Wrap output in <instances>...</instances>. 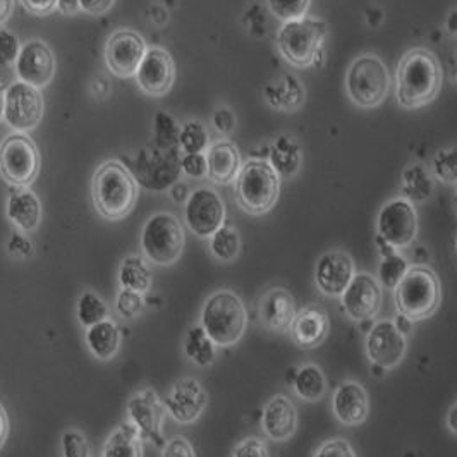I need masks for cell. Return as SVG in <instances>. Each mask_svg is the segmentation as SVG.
Returning <instances> with one entry per match:
<instances>
[{"label":"cell","mask_w":457,"mask_h":457,"mask_svg":"<svg viewBox=\"0 0 457 457\" xmlns=\"http://www.w3.org/2000/svg\"><path fill=\"white\" fill-rule=\"evenodd\" d=\"M442 68L427 48H412L403 55L395 72V96L404 109H421L434 102L442 88Z\"/></svg>","instance_id":"cell-1"},{"label":"cell","mask_w":457,"mask_h":457,"mask_svg":"<svg viewBox=\"0 0 457 457\" xmlns=\"http://www.w3.org/2000/svg\"><path fill=\"white\" fill-rule=\"evenodd\" d=\"M92 200L100 217L122 220L137 206V178L119 161L102 162L93 174Z\"/></svg>","instance_id":"cell-2"},{"label":"cell","mask_w":457,"mask_h":457,"mask_svg":"<svg viewBox=\"0 0 457 457\" xmlns=\"http://www.w3.org/2000/svg\"><path fill=\"white\" fill-rule=\"evenodd\" d=\"M200 325L217 347L239 343L248 328V312L243 299L230 289H220L206 297Z\"/></svg>","instance_id":"cell-3"},{"label":"cell","mask_w":457,"mask_h":457,"mask_svg":"<svg viewBox=\"0 0 457 457\" xmlns=\"http://www.w3.org/2000/svg\"><path fill=\"white\" fill-rule=\"evenodd\" d=\"M397 313L411 321L430 319L442 303V284L434 269L412 265L394 289Z\"/></svg>","instance_id":"cell-4"},{"label":"cell","mask_w":457,"mask_h":457,"mask_svg":"<svg viewBox=\"0 0 457 457\" xmlns=\"http://www.w3.org/2000/svg\"><path fill=\"white\" fill-rule=\"evenodd\" d=\"M236 202L246 213L260 217L274 208L280 195V176L267 161L243 163L234 181Z\"/></svg>","instance_id":"cell-5"},{"label":"cell","mask_w":457,"mask_h":457,"mask_svg":"<svg viewBox=\"0 0 457 457\" xmlns=\"http://www.w3.org/2000/svg\"><path fill=\"white\" fill-rule=\"evenodd\" d=\"M327 24L317 18H299L284 23L277 35L282 57L295 68H310L320 55Z\"/></svg>","instance_id":"cell-6"},{"label":"cell","mask_w":457,"mask_h":457,"mask_svg":"<svg viewBox=\"0 0 457 457\" xmlns=\"http://www.w3.org/2000/svg\"><path fill=\"white\" fill-rule=\"evenodd\" d=\"M186 232L179 219L161 212L152 215L141 230V250L145 258L159 267L174 265L184 252Z\"/></svg>","instance_id":"cell-7"},{"label":"cell","mask_w":457,"mask_h":457,"mask_svg":"<svg viewBox=\"0 0 457 457\" xmlns=\"http://www.w3.org/2000/svg\"><path fill=\"white\" fill-rule=\"evenodd\" d=\"M345 90L354 105L361 109H375L389 95V71L378 57L371 54L361 55L351 64L345 74Z\"/></svg>","instance_id":"cell-8"},{"label":"cell","mask_w":457,"mask_h":457,"mask_svg":"<svg viewBox=\"0 0 457 457\" xmlns=\"http://www.w3.org/2000/svg\"><path fill=\"white\" fill-rule=\"evenodd\" d=\"M42 157L28 133H11L0 143V176L12 187H29L37 181Z\"/></svg>","instance_id":"cell-9"},{"label":"cell","mask_w":457,"mask_h":457,"mask_svg":"<svg viewBox=\"0 0 457 457\" xmlns=\"http://www.w3.org/2000/svg\"><path fill=\"white\" fill-rule=\"evenodd\" d=\"M46 102L40 88L23 81L12 83L4 95V120L16 133L33 131L44 119Z\"/></svg>","instance_id":"cell-10"},{"label":"cell","mask_w":457,"mask_h":457,"mask_svg":"<svg viewBox=\"0 0 457 457\" xmlns=\"http://www.w3.org/2000/svg\"><path fill=\"white\" fill-rule=\"evenodd\" d=\"M377 236L395 250L411 246L418 236V213L406 198H394L380 208Z\"/></svg>","instance_id":"cell-11"},{"label":"cell","mask_w":457,"mask_h":457,"mask_svg":"<svg viewBox=\"0 0 457 457\" xmlns=\"http://www.w3.org/2000/svg\"><path fill=\"white\" fill-rule=\"evenodd\" d=\"M184 219L196 237L210 239L226 224V205L212 187H198L186 202Z\"/></svg>","instance_id":"cell-12"},{"label":"cell","mask_w":457,"mask_h":457,"mask_svg":"<svg viewBox=\"0 0 457 457\" xmlns=\"http://www.w3.org/2000/svg\"><path fill=\"white\" fill-rule=\"evenodd\" d=\"M126 414L128 421L137 427L143 442H150L159 449L165 445L163 421L167 411L155 390L146 387L131 395L126 406Z\"/></svg>","instance_id":"cell-13"},{"label":"cell","mask_w":457,"mask_h":457,"mask_svg":"<svg viewBox=\"0 0 457 457\" xmlns=\"http://www.w3.org/2000/svg\"><path fill=\"white\" fill-rule=\"evenodd\" d=\"M366 356L368 360L382 370H390L401 365L408 343L406 336L397 328L394 320H378L366 332Z\"/></svg>","instance_id":"cell-14"},{"label":"cell","mask_w":457,"mask_h":457,"mask_svg":"<svg viewBox=\"0 0 457 457\" xmlns=\"http://www.w3.org/2000/svg\"><path fill=\"white\" fill-rule=\"evenodd\" d=\"M174 150L161 146L155 150L145 148L137 157V170L133 174L137 183L152 191H163L178 183L183 170L181 159L179 155H176Z\"/></svg>","instance_id":"cell-15"},{"label":"cell","mask_w":457,"mask_h":457,"mask_svg":"<svg viewBox=\"0 0 457 457\" xmlns=\"http://www.w3.org/2000/svg\"><path fill=\"white\" fill-rule=\"evenodd\" d=\"M162 403L167 414L176 423L191 425L206 411L208 392L196 378L186 377L172 384Z\"/></svg>","instance_id":"cell-16"},{"label":"cell","mask_w":457,"mask_h":457,"mask_svg":"<svg viewBox=\"0 0 457 457\" xmlns=\"http://www.w3.org/2000/svg\"><path fill=\"white\" fill-rule=\"evenodd\" d=\"M382 299L380 282L366 272L354 275L341 296L345 315L358 323L373 320L382 308Z\"/></svg>","instance_id":"cell-17"},{"label":"cell","mask_w":457,"mask_h":457,"mask_svg":"<svg viewBox=\"0 0 457 457\" xmlns=\"http://www.w3.org/2000/svg\"><path fill=\"white\" fill-rule=\"evenodd\" d=\"M145 38L131 29H120L105 44V62L117 78H133L146 54Z\"/></svg>","instance_id":"cell-18"},{"label":"cell","mask_w":457,"mask_h":457,"mask_svg":"<svg viewBox=\"0 0 457 457\" xmlns=\"http://www.w3.org/2000/svg\"><path fill=\"white\" fill-rule=\"evenodd\" d=\"M176 79L174 59L167 50L161 46H152L146 50L137 72V83L139 90L159 98L170 92Z\"/></svg>","instance_id":"cell-19"},{"label":"cell","mask_w":457,"mask_h":457,"mask_svg":"<svg viewBox=\"0 0 457 457\" xmlns=\"http://www.w3.org/2000/svg\"><path fill=\"white\" fill-rule=\"evenodd\" d=\"M14 69L20 81L42 90L55 76V55L46 42L33 38L21 46Z\"/></svg>","instance_id":"cell-20"},{"label":"cell","mask_w":457,"mask_h":457,"mask_svg":"<svg viewBox=\"0 0 457 457\" xmlns=\"http://www.w3.org/2000/svg\"><path fill=\"white\" fill-rule=\"evenodd\" d=\"M356 267L353 258L341 250L323 253L315 267V286L321 295L328 297H341L353 277Z\"/></svg>","instance_id":"cell-21"},{"label":"cell","mask_w":457,"mask_h":457,"mask_svg":"<svg viewBox=\"0 0 457 457\" xmlns=\"http://www.w3.org/2000/svg\"><path fill=\"white\" fill-rule=\"evenodd\" d=\"M296 313V299L286 287H272L260 297L258 317L270 332H287Z\"/></svg>","instance_id":"cell-22"},{"label":"cell","mask_w":457,"mask_h":457,"mask_svg":"<svg viewBox=\"0 0 457 457\" xmlns=\"http://www.w3.org/2000/svg\"><path fill=\"white\" fill-rule=\"evenodd\" d=\"M330 320L327 312L319 304L303 306L289 327V336L293 343L301 349H315L328 336Z\"/></svg>","instance_id":"cell-23"},{"label":"cell","mask_w":457,"mask_h":457,"mask_svg":"<svg viewBox=\"0 0 457 457\" xmlns=\"http://www.w3.org/2000/svg\"><path fill=\"white\" fill-rule=\"evenodd\" d=\"M262 430L274 442H287L297 430V410L293 401L277 394L269 399L262 412Z\"/></svg>","instance_id":"cell-24"},{"label":"cell","mask_w":457,"mask_h":457,"mask_svg":"<svg viewBox=\"0 0 457 457\" xmlns=\"http://www.w3.org/2000/svg\"><path fill=\"white\" fill-rule=\"evenodd\" d=\"M332 412L345 427L365 423L370 412V399L365 387L354 380L343 382L332 395Z\"/></svg>","instance_id":"cell-25"},{"label":"cell","mask_w":457,"mask_h":457,"mask_svg":"<svg viewBox=\"0 0 457 457\" xmlns=\"http://www.w3.org/2000/svg\"><path fill=\"white\" fill-rule=\"evenodd\" d=\"M206 178L213 184L228 186L234 183L243 162L241 154L230 141H217L206 150Z\"/></svg>","instance_id":"cell-26"},{"label":"cell","mask_w":457,"mask_h":457,"mask_svg":"<svg viewBox=\"0 0 457 457\" xmlns=\"http://www.w3.org/2000/svg\"><path fill=\"white\" fill-rule=\"evenodd\" d=\"M5 212L11 224L24 234L37 230L42 222V202L29 187H12Z\"/></svg>","instance_id":"cell-27"},{"label":"cell","mask_w":457,"mask_h":457,"mask_svg":"<svg viewBox=\"0 0 457 457\" xmlns=\"http://www.w3.org/2000/svg\"><path fill=\"white\" fill-rule=\"evenodd\" d=\"M85 341L93 356L100 361L114 360L122 345V334L117 323L111 319L87 328Z\"/></svg>","instance_id":"cell-28"},{"label":"cell","mask_w":457,"mask_h":457,"mask_svg":"<svg viewBox=\"0 0 457 457\" xmlns=\"http://www.w3.org/2000/svg\"><path fill=\"white\" fill-rule=\"evenodd\" d=\"M102 457H143V438L129 421L115 427L104 444Z\"/></svg>","instance_id":"cell-29"},{"label":"cell","mask_w":457,"mask_h":457,"mask_svg":"<svg viewBox=\"0 0 457 457\" xmlns=\"http://www.w3.org/2000/svg\"><path fill=\"white\" fill-rule=\"evenodd\" d=\"M265 96L277 111L295 112L304 102V90L297 81L296 76L286 74L282 79L269 85V88L265 90Z\"/></svg>","instance_id":"cell-30"},{"label":"cell","mask_w":457,"mask_h":457,"mask_svg":"<svg viewBox=\"0 0 457 457\" xmlns=\"http://www.w3.org/2000/svg\"><path fill=\"white\" fill-rule=\"evenodd\" d=\"M119 286L139 295L148 293L152 289V270L148 267V260L139 254L126 256L119 267Z\"/></svg>","instance_id":"cell-31"},{"label":"cell","mask_w":457,"mask_h":457,"mask_svg":"<svg viewBox=\"0 0 457 457\" xmlns=\"http://www.w3.org/2000/svg\"><path fill=\"white\" fill-rule=\"evenodd\" d=\"M293 389L297 397L306 403H317L327 394V378L320 366L308 363L296 371L293 380Z\"/></svg>","instance_id":"cell-32"},{"label":"cell","mask_w":457,"mask_h":457,"mask_svg":"<svg viewBox=\"0 0 457 457\" xmlns=\"http://www.w3.org/2000/svg\"><path fill=\"white\" fill-rule=\"evenodd\" d=\"M183 349L186 358L202 368L212 365L217 358V344L210 339L202 325H195L187 330Z\"/></svg>","instance_id":"cell-33"},{"label":"cell","mask_w":457,"mask_h":457,"mask_svg":"<svg viewBox=\"0 0 457 457\" xmlns=\"http://www.w3.org/2000/svg\"><path fill=\"white\" fill-rule=\"evenodd\" d=\"M378 245H380V250H382V263L378 267L377 280L380 282L382 287H387V289L394 291L395 286L401 282V278L410 270V263L403 254H399L395 248L389 246L380 237H378Z\"/></svg>","instance_id":"cell-34"},{"label":"cell","mask_w":457,"mask_h":457,"mask_svg":"<svg viewBox=\"0 0 457 457\" xmlns=\"http://www.w3.org/2000/svg\"><path fill=\"white\" fill-rule=\"evenodd\" d=\"M210 253L224 263L234 262L241 253V236L234 226L224 224L210 237Z\"/></svg>","instance_id":"cell-35"},{"label":"cell","mask_w":457,"mask_h":457,"mask_svg":"<svg viewBox=\"0 0 457 457\" xmlns=\"http://www.w3.org/2000/svg\"><path fill=\"white\" fill-rule=\"evenodd\" d=\"M78 321L85 327L90 328L93 325L100 321L111 319V308L107 303L98 296L93 291H85L81 297L78 299Z\"/></svg>","instance_id":"cell-36"},{"label":"cell","mask_w":457,"mask_h":457,"mask_svg":"<svg viewBox=\"0 0 457 457\" xmlns=\"http://www.w3.org/2000/svg\"><path fill=\"white\" fill-rule=\"evenodd\" d=\"M299 161H301V155L295 139L284 137L275 143L272 150V165L280 178L296 174Z\"/></svg>","instance_id":"cell-37"},{"label":"cell","mask_w":457,"mask_h":457,"mask_svg":"<svg viewBox=\"0 0 457 457\" xmlns=\"http://www.w3.org/2000/svg\"><path fill=\"white\" fill-rule=\"evenodd\" d=\"M403 189L406 193V200L411 204L425 202L432 195V179L421 167H411L404 172L403 178Z\"/></svg>","instance_id":"cell-38"},{"label":"cell","mask_w":457,"mask_h":457,"mask_svg":"<svg viewBox=\"0 0 457 457\" xmlns=\"http://www.w3.org/2000/svg\"><path fill=\"white\" fill-rule=\"evenodd\" d=\"M210 146V137L200 120L186 122L179 131V148L184 154H204Z\"/></svg>","instance_id":"cell-39"},{"label":"cell","mask_w":457,"mask_h":457,"mask_svg":"<svg viewBox=\"0 0 457 457\" xmlns=\"http://www.w3.org/2000/svg\"><path fill=\"white\" fill-rule=\"evenodd\" d=\"M435 178L444 184L457 183V148L438 150L432 162Z\"/></svg>","instance_id":"cell-40"},{"label":"cell","mask_w":457,"mask_h":457,"mask_svg":"<svg viewBox=\"0 0 457 457\" xmlns=\"http://www.w3.org/2000/svg\"><path fill=\"white\" fill-rule=\"evenodd\" d=\"M179 124L165 112H161L155 117V137H157V145L161 148L174 150L179 146Z\"/></svg>","instance_id":"cell-41"},{"label":"cell","mask_w":457,"mask_h":457,"mask_svg":"<svg viewBox=\"0 0 457 457\" xmlns=\"http://www.w3.org/2000/svg\"><path fill=\"white\" fill-rule=\"evenodd\" d=\"M115 310H117L120 319L137 320L145 310L143 295H139L137 291H129V289L120 287V291L117 293V297H115Z\"/></svg>","instance_id":"cell-42"},{"label":"cell","mask_w":457,"mask_h":457,"mask_svg":"<svg viewBox=\"0 0 457 457\" xmlns=\"http://www.w3.org/2000/svg\"><path fill=\"white\" fill-rule=\"evenodd\" d=\"M267 2L275 18H278L284 23L304 18L310 7V0H267Z\"/></svg>","instance_id":"cell-43"},{"label":"cell","mask_w":457,"mask_h":457,"mask_svg":"<svg viewBox=\"0 0 457 457\" xmlns=\"http://www.w3.org/2000/svg\"><path fill=\"white\" fill-rule=\"evenodd\" d=\"M61 449L64 457H92L87 436L78 428H68L61 438Z\"/></svg>","instance_id":"cell-44"},{"label":"cell","mask_w":457,"mask_h":457,"mask_svg":"<svg viewBox=\"0 0 457 457\" xmlns=\"http://www.w3.org/2000/svg\"><path fill=\"white\" fill-rule=\"evenodd\" d=\"M20 52H21V46L18 37L9 29L0 28V66L4 68L14 66Z\"/></svg>","instance_id":"cell-45"},{"label":"cell","mask_w":457,"mask_h":457,"mask_svg":"<svg viewBox=\"0 0 457 457\" xmlns=\"http://www.w3.org/2000/svg\"><path fill=\"white\" fill-rule=\"evenodd\" d=\"M310 457H358L353 445L344 438H328L317 445Z\"/></svg>","instance_id":"cell-46"},{"label":"cell","mask_w":457,"mask_h":457,"mask_svg":"<svg viewBox=\"0 0 457 457\" xmlns=\"http://www.w3.org/2000/svg\"><path fill=\"white\" fill-rule=\"evenodd\" d=\"M230 457H270V454L267 444L262 438L246 436L234 445Z\"/></svg>","instance_id":"cell-47"},{"label":"cell","mask_w":457,"mask_h":457,"mask_svg":"<svg viewBox=\"0 0 457 457\" xmlns=\"http://www.w3.org/2000/svg\"><path fill=\"white\" fill-rule=\"evenodd\" d=\"M7 254L14 260H28L35 254V246L24 232L18 230L7 241Z\"/></svg>","instance_id":"cell-48"},{"label":"cell","mask_w":457,"mask_h":457,"mask_svg":"<svg viewBox=\"0 0 457 457\" xmlns=\"http://www.w3.org/2000/svg\"><path fill=\"white\" fill-rule=\"evenodd\" d=\"M162 457H196L193 444L186 436H172L162 447Z\"/></svg>","instance_id":"cell-49"},{"label":"cell","mask_w":457,"mask_h":457,"mask_svg":"<svg viewBox=\"0 0 457 457\" xmlns=\"http://www.w3.org/2000/svg\"><path fill=\"white\" fill-rule=\"evenodd\" d=\"M181 170L186 176L200 179L206 176V157L204 154H184Z\"/></svg>","instance_id":"cell-50"},{"label":"cell","mask_w":457,"mask_h":457,"mask_svg":"<svg viewBox=\"0 0 457 457\" xmlns=\"http://www.w3.org/2000/svg\"><path fill=\"white\" fill-rule=\"evenodd\" d=\"M212 122L220 135H230L236 129V115L228 107H219L213 112Z\"/></svg>","instance_id":"cell-51"},{"label":"cell","mask_w":457,"mask_h":457,"mask_svg":"<svg viewBox=\"0 0 457 457\" xmlns=\"http://www.w3.org/2000/svg\"><path fill=\"white\" fill-rule=\"evenodd\" d=\"M21 4L33 16H48L57 9V0H21Z\"/></svg>","instance_id":"cell-52"},{"label":"cell","mask_w":457,"mask_h":457,"mask_svg":"<svg viewBox=\"0 0 457 457\" xmlns=\"http://www.w3.org/2000/svg\"><path fill=\"white\" fill-rule=\"evenodd\" d=\"M81 2V11L92 16H102L109 12L114 5L115 0H79Z\"/></svg>","instance_id":"cell-53"},{"label":"cell","mask_w":457,"mask_h":457,"mask_svg":"<svg viewBox=\"0 0 457 457\" xmlns=\"http://www.w3.org/2000/svg\"><path fill=\"white\" fill-rule=\"evenodd\" d=\"M57 11L64 16H74L81 11L79 0H57Z\"/></svg>","instance_id":"cell-54"},{"label":"cell","mask_w":457,"mask_h":457,"mask_svg":"<svg viewBox=\"0 0 457 457\" xmlns=\"http://www.w3.org/2000/svg\"><path fill=\"white\" fill-rule=\"evenodd\" d=\"M189 195H191V193H189L187 186L184 183H179V181L170 187V196H172V200L178 202V204H186L187 198H189Z\"/></svg>","instance_id":"cell-55"},{"label":"cell","mask_w":457,"mask_h":457,"mask_svg":"<svg viewBox=\"0 0 457 457\" xmlns=\"http://www.w3.org/2000/svg\"><path fill=\"white\" fill-rule=\"evenodd\" d=\"M14 11V0H0V28L11 20Z\"/></svg>","instance_id":"cell-56"},{"label":"cell","mask_w":457,"mask_h":457,"mask_svg":"<svg viewBox=\"0 0 457 457\" xmlns=\"http://www.w3.org/2000/svg\"><path fill=\"white\" fill-rule=\"evenodd\" d=\"M7 436H9V416L4 410V406L0 404V449L4 447Z\"/></svg>","instance_id":"cell-57"},{"label":"cell","mask_w":457,"mask_h":457,"mask_svg":"<svg viewBox=\"0 0 457 457\" xmlns=\"http://www.w3.org/2000/svg\"><path fill=\"white\" fill-rule=\"evenodd\" d=\"M445 423H447V428L451 430V434L457 435V403L447 412Z\"/></svg>","instance_id":"cell-58"},{"label":"cell","mask_w":457,"mask_h":457,"mask_svg":"<svg viewBox=\"0 0 457 457\" xmlns=\"http://www.w3.org/2000/svg\"><path fill=\"white\" fill-rule=\"evenodd\" d=\"M4 88H2V85H0V122L4 120Z\"/></svg>","instance_id":"cell-59"},{"label":"cell","mask_w":457,"mask_h":457,"mask_svg":"<svg viewBox=\"0 0 457 457\" xmlns=\"http://www.w3.org/2000/svg\"><path fill=\"white\" fill-rule=\"evenodd\" d=\"M456 256H457V237H456Z\"/></svg>","instance_id":"cell-60"},{"label":"cell","mask_w":457,"mask_h":457,"mask_svg":"<svg viewBox=\"0 0 457 457\" xmlns=\"http://www.w3.org/2000/svg\"><path fill=\"white\" fill-rule=\"evenodd\" d=\"M456 202H457V183H456Z\"/></svg>","instance_id":"cell-61"}]
</instances>
